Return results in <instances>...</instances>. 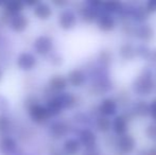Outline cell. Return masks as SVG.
<instances>
[{
    "label": "cell",
    "mask_w": 156,
    "mask_h": 155,
    "mask_svg": "<svg viewBox=\"0 0 156 155\" xmlns=\"http://www.w3.org/2000/svg\"><path fill=\"white\" fill-rule=\"evenodd\" d=\"M114 58H115L114 52L111 49H108V48H104V49L100 50L98 53V56H97L99 67H101L103 69L109 68L113 65Z\"/></svg>",
    "instance_id": "16"
},
{
    "label": "cell",
    "mask_w": 156,
    "mask_h": 155,
    "mask_svg": "<svg viewBox=\"0 0 156 155\" xmlns=\"http://www.w3.org/2000/svg\"><path fill=\"white\" fill-rule=\"evenodd\" d=\"M146 155H156V145L146 149Z\"/></svg>",
    "instance_id": "36"
},
{
    "label": "cell",
    "mask_w": 156,
    "mask_h": 155,
    "mask_svg": "<svg viewBox=\"0 0 156 155\" xmlns=\"http://www.w3.org/2000/svg\"><path fill=\"white\" fill-rule=\"evenodd\" d=\"M23 10V3L20 1H11V2H6L5 3V11L13 15L16 14H20V12Z\"/></svg>",
    "instance_id": "29"
},
{
    "label": "cell",
    "mask_w": 156,
    "mask_h": 155,
    "mask_svg": "<svg viewBox=\"0 0 156 155\" xmlns=\"http://www.w3.org/2000/svg\"><path fill=\"white\" fill-rule=\"evenodd\" d=\"M97 28L102 33H112L118 28V19L116 16L100 12L96 21Z\"/></svg>",
    "instance_id": "6"
},
{
    "label": "cell",
    "mask_w": 156,
    "mask_h": 155,
    "mask_svg": "<svg viewBox=\"0 0 156 155\" xmlns=\"http://www.w3.org/2000/svg\"><path fill=\"white\" fill-rule=\"evenodd\" d=\"M131 116L129 113H118L115 117L112 119V132L116 137L122 136L129 133V122H131Z\"/></svg>",
    "instance_id": "4"
},
{
    "label": "cell",
    "mask_w": 156,
    "mask_h": 155,
    "mask_svg": "<svg viewBox=\"0 0 156 155\" xmlns=\"http://www.w3.org/2000/svg\"><path fill=\"white\" fill-rule=\"evenodd\" d=\"M38 3V1H31V2H26V4L27 5H36V4Z\"/></svg>",
    "instance_id": "37"
},
{
    "label": "cell",
    "mask_w": 156,
    "mask_h": 155,
    "mask_svg": "<svg viewBox=\"0 0 156 155\" xmlns=\"http://www.w3.org/2000/svg\"><path fill=\"white\" fill-rule=\"evenodd\" d=\"M52 155H63V153H61V152H54V153H52Z\"/></svg>",
    "instance_id": "38"
},
{
    "label": "cell",
    "mask_w": 156,
    "mask_h": 155,
    "mask_svg": "<svg viewBox=\"0 0 156 155\" xmlns=\"http://www.w3.org/2000/svg\"><path fill=\"white\" fill-rule=\"evenodd\" d=\"M118 110H119V104L116 98L109 97V96L103 98L97 107L99 116H104L107 118L115 117L118 114Z\"/></svg>",
    "instance_id": "5"
},
{
    "label": "cell",
    "mask_w": 156,
    "mask_h": 155,
    "mask_svg": "<svg viewBox=\"0 0 156 155\" xmlns=\"http://www.w3.org/2000/svg\"><path fill=\"white\" fill-rule=\"evenodd\" d=\"M46 108H47L48 112H49L50 116H58V115H60L64 110L62 103H61V101H60V99H58V96H56V97L51 98V99H49Z\"/></svg>",
    "instance_id": "26"
},
{
    "label": "cell",
    "mask_w": 156,
    "mask_h": 155,
    "mask_svg": "<svg viewBox=\"0 0 156 155\" xmlns=\"http://www.w3.org/2000/svg\"><path fill=\"white\" fill-rule=\"evenodd\" d=\"M2 76H3V72H2L1 68H0V81H1V79H2Z\"/></svg>",
    "instance_id": "39"
},
{
    "label": "cell",
    "mask_w": 156,
    "mask_h": 155,
    "mask_svg": "<svg viewBox=\"0 0 156 155\" xmlns=\"http://www.w3.org/2000/svg\"><path fill=\"white\" fill-rule=\"evenodd\" d=\"M29 115L31 117V119L36 123H45L46 121L49 120V118L51 117L48 112V110L46 108V106L41 105L38 103L32 104L29 107Z\"/></svg>",
    "instance_id": "11"
},
{
    "label": "cell",
    "mask_w": 156,
    "mask_h": 155,
    "mask_svg": "<svg viewBox=\"0 0 156 155\" xmlns=\"http://www.w3.org/2000/svg\"><path fill=\"white\" fill-rule=\"evenodd\" d=\"M99 14H100V11L97 10V9L91 8L88 4H85L82 9L80 10V17L84 23H94L97 21Z\"/></svg>",
    "instance_id": "18"
},
{
    "label": "cell",
    "mask_w": 156,
    "mask_h": 155,
    "mask_svg": "<svg viewBox=\"0 0 156 155\" xmlns=\"http://www.w3.org/2000/svg\"><path fill=\"white\" fill-rule=\"evenodd\" d=\"M28 25H29V20L23 14L13 15L10 19V27L12 28L13 31L17 32V33H20V32L25 31L28 28Z\"/></svg>",
    "instance_id": "17"
},
{
    "label": "cell",
    "mask_w": 156,
    "mask_h": 155,
    "mask_svg": "<svg viewBox=\"0 0 156 155\" xmlns=\"http://www.w3.org/2000/svg\"><path fill=\"white\" fill-rule=\"evenodd\" d=\"M123 9V2L116 1V2H102L101 12L107 13L111 15H119Z\"/></svg>",
    "instance_id": "25"
},
{
    "label": "cell",
    "mask_w": 156,
    "mask_h": 155,
    "mask_svg": "<svg viewBox=\"0 0 156 155\" xmlns=\"http://www.w3.org/2000/svg\"><path fill=\"white\" fill-rule=\"evenodd\" d=\"M36 58L32 53H29V52H23V53L19 54L18 58H17V66L21 70H32L36 66Z\"/></svg>",
    "instance_id": "15"
},
{
    "label": "cell",
    "mask_w": 156,
    "mask_h": 155,
    "mask_svg": "<svg viewBox=\"0 0 156 155\" xmlns=\"http://www.w3.org/2000/svg\"><path fill=\"white\" fill-rule=\"evenodd\" d=\"M115 147L117 152L121 155H132L135 153L137 148V139L131 133H127L122 136L116 137Z\"/></svg>",
    "instance_id": "2"
},
{
    "label": "cell",
    "mask_w": 156,
    "mask_h": 155,
    "mask_svg": "<svg viewBox=\"0 0 156 155\" xmlns=\"http://www.w3.org/2000/svg\"><path fill=\"white\" fill-rule=\"evenodd\" d=\"M94 128L101 134H107L112 131V118L104 116H97L94 119Z\"/></svg>",
    "instance_id": "23"
},
{
    "label": "cell",
    "mask_w": 156,
    "mask_h": 155,
    "mask_svg": "<svg viewBox=\"0 0 156 155\" xmlns=\"http://www.w3.org/2000/svg\"><path fill=\"white\" fill-rule=\"evenodd\" d=\"M136 39L140 41V44H146L149 45L155 41L156 38V29L153 27V25L149 23H140V25L135 26L134 30V36Z\"/></svg>",
    "instance_id": "3"
},
{
    "label": "cell",
    "mask_w": 156,
    "mask_h": 155,
    "mask_svg": "<svg viewBox=\"0 0 156 155\" xmlns=\"http://www.w3.org/2000/svg\"><path fill=\"white\" fill-rule=\"evenodd\" d=\"M82 146L78 138H68L63 143V155H78L81 152Z\"/></svg>",
    "instance_id": "20"
},
{
    "label": "cell",
    "mask_w": 156,
    "mask_h": 155,
    "mask_svg": "<svg viewBox=\"0 0 156 155\" xmlns=\"http://www.w3.org/2000/svg\"><path fill=\"white\" fill-rule=\"evenodd\" d=\"M66 79H67V82L70 86L74 87V88H80L86 82V75L83 70L76 68L68 72Z\"/></svg>",
    "instance_id": "14"
},
{
    "label": "cell",
    "mask_w": 156,
    "mask_h": 155,
    "mask_svg": "<svg viewBox=\"0 0 156 155\" xmlns=\"http://www.w3.org/2000/svg\"><path fill=\"white\" fill-rule=\"evenodd\" d=\"M58 97V99H60L61 103H62L64 110L74 107V106L76 105V103H78L76 97L71 93H60Z\"/></svg>",
    "instance_id": "27"
},
{
    "label": "cell",
    "mask_w": 156,
    "mask_h": 155,
    "mask_svg": "<svg viewBox=\"0 0 156 155\" xmlns=\"http://www.w3.org/2000/svg\"><path fill=\"white\" fill-rule=\"evenodd\" d=\"M53 48V41L49 36H39L34 41V49L35 52L39 55H47L51 52Z\"/></svg>",
    "instance_id": "13"
},
{
    "label": "cell",
    "mask_w": 156,
    "mask_h": 155,
    "mask_svg": "<svg viewBox=\"0 0 156 155\" xmlns=\"http://www.w3.org/2000/svg\"><path fill=\"white\" fill-rule=\"evenodd\" d=\"M148 62L151 66H156V47L151 49V53L150 56H149Z\"/></svg>",
    "instance_id": "34"
},
{
    "label": "cell",
    "mask_w": 156,
    "mask_h": 155,
    "mask_svg": "<svg viewBox=\"0 0 156 155\" xmlns=\"http://www.w3.org/2000/svg\"><path fill=\"white\" fill-rule=\"evenodd\" d=\"M17 149V143L11 137H3L0 139V154L13 155Z\"/></svg>",
    "instance_id": "21"
},
{
    "label": "cell",
    "mask_w": 156,
    "mask_h": 155,
    "mask_svg": "<svg viewBox=\"0 0 156 155\" xmlns=\"http://www.w3.org/2000/svg\"><path fill=\"white\" fill-rule=\"evenodd\" d=\"M67 86H68L67 79H66V77H64V76L56 75V76H53V77L49 80V87L53 91H55V93H62Z\"/></svg>",
    "instance_id": "22"
},
{
    "label": "cell",
    "mask_w": 156,
    "mask_h": 155,
    "mask_svg": "<svg viewBox=\"0 0 156 155\" xmlns=\"http://www.w3.org/2000/svg\"><path fill=\"white\" fill-rule=\"evenodd\" d=\"M68 131H69V126L64 121H56L50 126V134H51V136L58 139L65 137L67 135Z\"/></svg>",
    "instance_id": "24"
},
{
    "label": "cell",
    "mask_w": 156,
    "mask_h": 155,
    "mask_svg": "<svg viewBox=\"0 0 156 155\" xmlns=\"http://www.w3.org/2000/svg\"><path fill=\"white\" fill-rule=\"evenodd\" d=\"M131 90L138 99H144L152 95L156 90L155 71L150 66L144 67L132 81Z\"/></svg>",
    "instance_id": "1"
},
{
    "label": "cell",
    "mask_w": 156,
    "mask_h": 155,
    "mask_svg": "<svg viewBox=\"0 0 156 155\" xmlns=\"http://www.w3.org/2000/svg\"><path fill=\"white\" fill-rule=\"evenodd\" d=\"M151 49H152V48L149 45L139 43L138 45H136V58H141V60L148 62L149 56H150V53H151Z\"/></svg>",
    "instance_id": "28"
},
{
    "label": "cell",
    "mask_w": 156,
    "mask_h": 155,
    "mask_svg": "<svg viewBox=\"0 0 156 155\" xmlns=\"http://www.w3.org/2000/svg\"><path fill=\"white\" fill-rule=\"evenodd\" d=\"M144 135L148 139L156 141V122L151 121L144 129Z\"/></svg>",
    "instance_id": "30"
},
{
    "label": "cell",
    "mask_w": 156,
    "mask_h": 155,
    "mask_svg": "<svg viewBox=\"0 0 156 155\" xmlns=\"http://www.w3.org/2000/svg\"><path fill=\"white\" fill-rule=\"evenodd\" d=\"M118 56L123 62H132L136 58V45L131 41H124L118 48Z\"/></svg>",
    "instance_id": "12"
},
{
    "label": "cell",
    "mask_w": 156,
    "mask_h": 155,
    "mask_svg": "<svg viewBox=\"0 0 156 155\" xmlns=\"http://www.w3.org/2000/svg\"><path fill=\"white\" fill-rule=\"evenodd\" d=\"M86 155H89V154H86Z\"/></svg>",
    "instance_id": "40"
},
{
    "label": "cell",
    "mask_w": 156,
    "mask_h": 155,
    "mask_svg": "<svg viewBox=\"0 0 156 155\" xmlns=\"http://www.w3.org/2000/svg\"><path fill=\"white\" fill-rule=\"evenodd\" d=\"M33 14H34L35 17H36L37 19H39V20H48V19L52 16L53 12H52V9L49 4L45 3V2H38V3L34 6Z\"/></svg>",
    "instance_id": "19"
},
{
    "label": "cell",
    "mask_w": 156,
    "mask_h": 155,
    "mask_svg": "<svg viewBox=\"0 0 156 155\" xmlns=\"http://www.w3.org/2000/svg\"><path fill=\"white\" fill-rule=\"evenodd\" d=\"M78 140L80 141L81 146L84 147L86 150L94 149L98 145V136H97L96 132L88 128H85L80 131Z\"/></svg>",
    "instance_id": "9"
},
{
    "label": "cell",
    "mask_w": 156,
    "mask_h": 155,
    "mask_svg": "<svg viewBox=\"0 0 156 155\" xmlns=\"http://www.w3.org/2000/svg\"><path fill=\"white\" fill-rule=\"evenodd\" d=\"M113 88H114V84L111 81V79L106 77V76H103L102 72L94 79L93 84L90 86L91 93L97 96L105 95V93L113 90Z\"/></svg>",
    "instance_id": "7"
},
{
    "label": "cell",
    "mask_w": 156,
    "mask_h": 155,
    "mask_svg": "<svg viewBox=\"0 0 156 155\" xmlns=\"http://www.w3.org/2000/svg\"><path fill=\"white\" fill-rule=\"evenodd\" d=\"M11 121L6 116L0 115V133H5L10 130Z\"/></svg>",
    "instance_id": "31"
},
{
    "label": "cell",
    "mask_w": 156,
    "mask_h": 155,
    "mask_svg": "<svg viewBox=\"0 0 156 155\" xmlns=\"http://www.w3.org/2000/svg\"><path fill=\"white\" fill-rule=\"evenodd\" d=\"M78 23V16L71 10H64L58 15V26L65 31H69L76 28Z\"/></svg>",
    "instance_id": "10"
},
{
    "label": "cell",
    "mask_w": 156,
    "mask_h": 155,
    "mask_svg": "<svg viewBox=\"0 0 156 155\" xmlns=\"http://www.w3.org/2000/svg\"><path fill=\"white\" fill-rule=\"evenodd\" d=\"M144 5L150 15L156 14V0H149V1L144 2Z\"/></svg>",
    "instance_id": "33"
},
{
    "label": "cell",
    "mask_w": 156,
    "mask_h": 155,
    "mask_svg": "<svg viewBox=\"0 0 156 155\" xmlns=\"http://www.w3.org/2000/svg\"><path fill=\"white\" fill-rule=\"evenodd\" d=\"M8 107H9V103L6 101V99L0 96V112H5L8 110Z\"/></svg>",
    "instance_id": "35"
},
{
    "label": "cell",
    "mask_w": 156,
    "mask_h": 155,
    "mask_svg": "<svg viewBox=\"0 0 156 155\" xmlns=\"http://www.w3.org/2000/svg\"><path fill=\"white\" fill-rule=\"evenodd\" d=\"M149 117L153 122H156V97L149 102Z\"/></svg>",
    "instance_id": "32"
},
{
    "label": "cell",
    "mask_w": 156,
    "mask_h": 155,
    "mask_svg": "<svg viewBox=\"0 0 156 155\" xmlns=\"http://www.w3.org/2000/svg\"><path fill=\"white\" fill-rule=\"evenodd\" d=\"M131 118H149V102L144 99H137L132 101L129 110L127 111Z\"/></svg>",
    "instance_id": "8"
}]
</instances>
